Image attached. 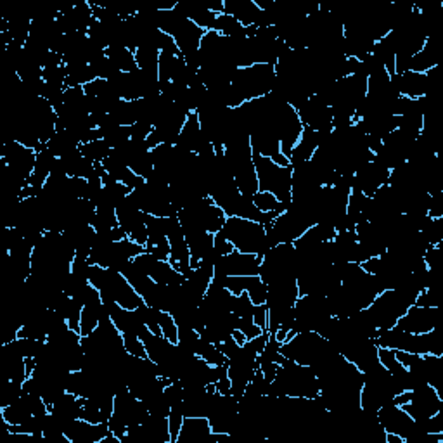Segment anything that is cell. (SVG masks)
Returning a JSON list of instances; mask_svg holds the SVG:
<instances>
[{
	"instance_id": "cell-1",
	"label": "cell",
	"mask_w": 443,
	"mask_h": 443,
	"mask_svg": "<svg viewBox=\"0 0 443 443\" xmlns=\"http://www.w3.org/2000/svg\"><path fill=\"white\" fill-rule=\"evenodd\" d=\"M222 236L227 237L239 253H253L259 255L261 260L273 248L271 237L267 236L265 225L241 217H227Z\"/></svg>"
},
{
	"instance_id": "cell-2",
	"label": "cell",
	"mask_w": 443,
	"mask_h": 443,
	"mask_svg": "<svg viewBox=\"0 0 443 443\" xmlns=\"http://www.w3.org/2000/svg\"><path fill=\"white\" fill-rule=\"evenodd\" d=\"M273 85H276L273 64H251L246 68H237L231 80V87L244 103L269 95L273 90Z\"/></svg>"
},
{
	"instance_id": "cell-3",
	"label": "cell",
	"mask_w": 443,
	"mask_h": 443,
	"mask_svg": "<svg viewBox=\"0 0 443 443\" xmlns=\"http://www.w3.org/2000/svg\"><path fill=\"white\" fill-rule=\"evenodd\" d=\"M333 352H336L333 345L316 331L298 333L291 340L281 345V353L284 357L300 365H308V368L319 364L322 358Z\"/></svg>"
},
{
	"instance_id": "cell-4",
	"label": "cell",
	"mask_w": 443,
	"mask_h": 443,
	"mask_svg": "<svg viewBox=\"0 0 443 443\" xmlns=\"http://www.w3.org/2000/svg\"><path fill=\"white\" fill-rule=\"evenodd\" d=\"M256 177H259L260 191L272 192L281 203H291L293 187V167H277L269 156H261L253 152Z\"/></svg>"
},
{
	"instance_id": "cell-5",
	"label": "cell",
	"mask_w": 443,
	"mask_h": 443,
	"mask_svg": "<svg viewBox=\"0 0 443 443\" xmlns=\"http://www.w3.org/2000/svg\"><path fill=\"white\" fill-rule=\"evenodd\" d=\"M261 259L253 253L232 251L231 255L222 256L215 264V276L213 279L231 276H259Z\"/></svg>"
},
{
	"instance_id": "cell-6",
	"label": "cell",
	"mask_w": 443,
	"mask_h": 443,
	"mask_svg": "<svg viewBox=\"0 0 443 443\" xmlns=\"http://www.w3.org/2000/svg\"><path fill=\"white\" fill-rule=\"evenodd\" d=\"M438 319H440L438 317V307H419V305H412L397 320L395 328L410 334H424L437 328Z\"/></svg>"
},
{
	"instance_id": "cell-7",
	"label": "cell",
	"mask_w": 443,
	"mask_h": 443,
	"mask_svg": "<svg viewBox=\"0 0 443 443\" xmlns=\"http://www.w3.org/2000/svg\"><path fill=\"white\" fill-rule=\"evenodd\" d=\"M377 421H380V424L386 433L400 434L404 440H407L414 433V429H416V421L400 405L395 404L382 405L377 410Z\"/></svg>"
},
{
	"instance_id": "cell-8",
	"label": "cell",
	"mask_w": 443,
	"mask_h": 443,
	"mask_svg": "<svg viewBox=\"0 0 443 443\" xmlns=\"http://www.w3.org/2000/svg\"><path fill=\"white\" fill-rule=\"evenodd\" d=\"M392 83L400 98L421 99L428 95V76L426 73L404 71V73L392 76Z\"/></svg>"
},
{
	"instance_id": "cell-9",
	"label": "cell",
	"mask_w": 443,
	"mask_h": 443,
	"mask_svg": "<svg viewBox=\"0 0 443 443\" xmlns=\"http://www.w3.org/2000/svg\"><path fill=\"white\" fill-rule=\"evenodd\" d=\"M209 434H212V426L208 417H184L177 443H204L208 442Z\"/></svg>"
},
{
	"instance_id": "cell-10",
	"label": "cell",
	"mask_w": 443,
	"mask_h": 443,
	"mask_svg": "<svg viewBox=\"0 0 443 443\" xmlns=\"http://www.w3.org/2000/svg\"><path fill=\"white\" fill-rule=\"evenodd\" d=\"M261 11L256 7L253 0H225L224 2V14L232 16L243 26L256 25Z\"/></svg>"
},
{
	"instance_id": "cell-11",
	"label": "cell",
	"mask_w": 443,
	"mask_h": 443,
	"mask_svg": "<svg viewBox=\"0 0 443 443\" xmlns=\"http://www.w3.org/2000/svg\"><path fill=\"white\" fill-rule=\"evenodd\" d=\"M135 63L137 68H139L140 71H144V73L158 76L160 51L156 49L151 42L140 43L135 51Z\"/></svg>"
},
{
	"instance_id": "cell-12",
	"label": "cell",
	"mask_w": 443,
	"mask_h": 443,
	"mask_svg": "<svg viewBox=\"0 0 443 443\" xmlns=\"http://www.w3.org/2000/svg\"><path fill=\"white\" fill-rule=\"evenodd\" d=\"M106 58L113 63V66L122 73H132L139 70L135 63V54L125 46H111L106 49Z\"/></svg>"
},
{
	"instance_id": "cell-13",
	"label": "cell",
	"mask_w": 443,
	"mask_h": 443,
	"mask_svg": "<svg viewBox=\"0 0 443 443\" xmlns=\"http://www.w3.org/2000/svg\"><path fill=\"white\" fill-rule=\"evenodd\" d=\"M64 66H66V88L85 87L87 83L98 78L90 64H64Z\"/></svg>"
},
{
	"instance_id": "cell-14",
	"label": "cell",
	"mask_w": 443,
	"mask_h": 443,
	"mask_svg": "<svg viewBox=\"0 0 443 443\" xmlns=\"http://www.w3.org/2000/svg\"><path fill=\"white\" fill-rule=\"evenodd\" d=\"M80 151H82V155L85 156V158L94 161V163H103V161L111 155L113 149L110 147V144H108L106 140L98 139L90 140V142L87 144H82V146H80Z\"/></svg>"
},
{
	"instance_id": "cell-15",
	"label": "cell",
	"mask_w": 443,
	"mask_h": 443,
	"mask_svg": "<svg viewBox=\"0 0 443 443\" xmlns=\"http://www.w3.org/2000/svg\"><path fill=\"white\" fill-rule=\"evenodd\" d=\"M251 199H253V203H255V207L264 213H271V212L283 213L286 212V208L289 207V204L281 203V201L277 199L272 192H267V191H259L255 196H251Z\"/></svg>"
},
{
	"instance_id": "cell-16",
	"label": "cell",
	"mask_w": 443,
	"mask_h": 443,
	"mask_svg": "<svg viewBox=\"0 0 443 443\" xmlns=\"http://www.w3.org/2000/svg\"><path fill=\"white\" fill-rule=\"evenodd\" d=\"M158 324L161 329V336L167 338L173 345L179 343V325H177V322L170 312L158 310Z\"/></svg>"
},
{
	"instance_id": "cell-17",
	"label": "cell",
	"mask_w": 443,
	"mask_h": 443,
	"mask_svg": "<svg viewBox=\"0 0 443 443\" xmlns=\"http://www.w3.org/2000/svg\"><path fill=\"white\" fill-rule=\"evenodd\" d=\"M123 345H125V352H127L128 355L137 357V358H149L146 346H144L142 340L139 338V334H125Z\"/></svg>"
},
{
	"instance_id": "cell-18",
	"label": "cell",
	"mask_w": 443,
	"mask_h": 443,
	"mask_svg": "<svg viewBox=\"0 0 443 443\" xmlns=\"http://www.w3.org/2000/svg\"><path fill=\"white\" fill-rule=\"evenodd\" d=\"M184 416L180 410L172 409L170 416H168V428H170V443H177V438H179L180 428H182Z\"/></svg>"
},
{
	"instance_id": "cell-19",
	"label": "cell",
	"mask_w": 443,
	"mask_h": 443,
	"mask_svg": "<svg viewBox=\"0 0 443 443\" xmlns=\"http://www.w3.org/2000/svg\"><path fill=\"white\" fill-rule=\"evenodd\" d=\"M253 322H255V324L259 325L261 331H267V328H269V308H267V303L255 305V308H253Z\"/></svg>"
},
{
	"instance_id": "cell-20",
	"label": "cell",
	"mask_w": 443,
	"mask_h": 443,
	"mask_svg": "<svg viewBox=\"0 0 443 443\" xmlns=\"http://www.w3.org/2000/svg\"><path fill=\"white\" fill-rule=\"evenodd\" d=\"M213 248H215V251L219 253L220 256H227V255H231L232 251H236V248L232 246L231 241H229L227 237L222 236V232L215 234V246Z\"/></svg>"
},
{
	"instance_id": "cell-21",
	"label": "cell",
	"mask_w": 443,
	"mask_h": 443,
	"mask_svg": "<svg viewBox=\"0 0 443 443\" xmlns=\"http://www.w3.org/2000/svg\"><path fill=\"white\" fill-rule=\"evenodd\" d=\"M215 386H217V392H219L220 395H231L232 382H231V377H229V374H224L219 381H215Z\"/></svg>"
},
{
	"instance_id": "cell-22",
	"label": "cell",
	"mask_w": 443,
	"mask_h": 443,
	"mask_svg": "<svg viewBox=\"0 0 443 443\" xmlns=\"http://www.w3.org/2000/svg\"><path fill=\"white\" fill-rule=\"evenodd\" d=\"M271 160L277 165V167H291V161H289V158H286L281 151L276 152V155H272Z\"/></svg>"
},
{
	"instance_id": "cell-23",
	"label": "cell",
	"mask_w": 443,
	"mask_h": 443,
	"mask_svg": "<svg viewBox=\"0 0 443 443\" xmlns=\"http://www.w3.org/2000/svg\"><path fill=\"white\" fill-rule=\"evenodd\" d=\"M232 338H234L236 343L239 345V346H243L248 341L246 334H244L243 331H239V329H234V331H232Z\"/></svg>"
}]
</instances>
